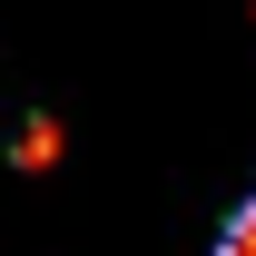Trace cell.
Masks as SVG:
<instances>
[{"label":"cell","mask_w":256,"mask_h":256,"mask_svg":"<svg viewBox=\"0 0 256 256\" xmlns=\"http://www.w3.org/2000/svg\"><path fill=\"white\" fill-rule=\"evenodd\" d=\"M10 158H20V168H50V158H60V128H50V118H30V128H20V148H10Z\"/></svg>","instance_id":"cell-1"},{"label":"cell","mask_w":256,"mask_h":256,"mask_svg":"<svg viewBox=\"0 0 256 256\" xmlns=\"http://www.w3.org/2000/svg\"><path fill=\"white\" fill-rule=\"evenodd\" d=\"M217 256H256V188H246V207L226 217V236H217Z\"/></svg>","instance_id":"cell-2"}]
</instances>
